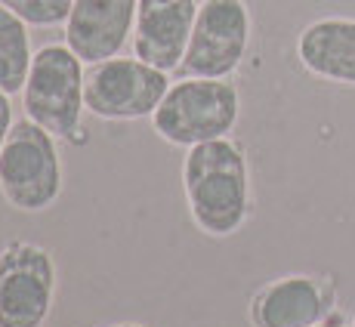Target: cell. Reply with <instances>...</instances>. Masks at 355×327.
I'll return each mask as SVG.
<instances>
[{
	"instance_id": "1",
	"label": "cell",
	"mask_w": 355,
	"mask_h": 327,
	"mask_svg": "<svg viewBox=\"0 0 355 327\" xmlns=\"http://www.w3.org/2000/svg\"><path fill=\"white\" fill-rule=\"evenodd\" d=\"M182 192L189 216L207 238H229L250 216V167L244 145L232 136L186 148Z\"/></svg>"
},
{
	"instance_id": "2",
	"label": "cell",
	"mask_w": 355,
	"mask_h": 327,
	"mask_svg": "<svg viewBox=\"0 0 355 327\" xmlns=\"http://www.w3.org/2000/svg\"><path fill=\"white\" fill-rule=\"evenodd\" d=\"M241 118V93L229 78H180L155 108L152 130L167 145L192 148L232 136Z\"/></svg>"
},
{
	"instance_id": "3",
	"label": "cell",
	"mask_w": 355,
	"mask_h": 327,
	"mask_svg": "<svg viewBox=\"0 0 355 327\" xmlns=\"http://www.w3.org/2000/svg\"><path fill=\"white\" fill-rule=\"evenodd\" d=\"M62 154L56 136L22 118L0 152V195L19 213H44L62 195Z\"/></svg>"
},
{
	"instance_id": "4",
	"label": "cell",
	"mask_w": 355,
	"mask_h": 327,
	"mask_svg": "<svg viewBox=\"0 0 355 327\" xmlns=\"http://www.w3.org/2000/svg\"><path fill=\"white\" fill-rule=\"evenodd\" d=\"M87 65L65 44H46L34 50V62L22 90L25 118L50 130L56 139H74L87 112L84 99Z\"/></svg>"
},
{
	"instance_id": "5",
	"label": "cell",
	"mask_w": 355,
	"mask_h": 327,
	"mask_svg": "<svg viewBox=\"0 0 355 327\" xmlns=\"http://www.w3.org/2000/svg\"><path fill=\"white\" fill-rule=\"evenodd\" d=\"M170 74L136 56H114L87 65L84 99L87 112L99 121H142L170 90Z\"/></svg>"
},
{
	"instance_id": "6",
	"label": "cell",
	"mask_w": 355,
	"mask_h": 327,
	"mask_svg": "<svg viewBox=\"0 0 355 327\" xmlns=\"http://www.w3.org/2000/svg\"><path fill=\"white\" fill-rule=\"evenodd\" d=\"M254 34L248 0H201L182 78H232L241 68Z\"/></svg>"
},
{
	"instance_id": "7",
	"label": "cell",
	"mask_w": 355,
	"mask_h": 327,
	"mask_svg": "<svg viewBox=\"0 0 355 327\" xmlns=\"http://www.w3.org/2000/svg\"><path fill=\"white\" fill-rule=\"evenodd\" d=\"M56 303V263L34 241L0 250V327H44Z\"/></svg>"
},
{
	"instance_id": "8",
	"label": "cell",
	"mask_w": 355,
	"mask_h": 327,
	"mask_svg": "<svg viewBox=\"0 0 355 327\" xmlns=\"http://www.w3.org/2000/svg\"><path fill=\"white\" fill-rule=\"evenodd\" d=\"M198 0H139L133 25V56L161 71H180L192 40Z\"/></svg>"
},
{
	"instance_id": "9",
	"label": "cell",
	"mask_w": 355,
	"mask_h": 327,
	"mask_svg": "<svg viewBox=\"0 0 355 327\" xmlns=\"http://www.w3.org/2000/svg\"><path fill=\"white\" fill-rule=\"evenodd\" d=\"M139 0H74L68 12L65 44L84 65H96L121 56L133 37Z\"/></svg>"
},
{
	"instance_id": "10",
	"label": "cell",
	"mask_w": 355,
	"mask_h": 327,
	"mask_svg": "<svg viewBox=\"0 0 355 327\" xmlns=\"http://www.w3.org/2000/svg\"><path fill=\"white\" fill-rule=\"evenodd\" d=\"M334 315V288L312 275H284L250 299L254 327H312Z\"/></svg>"
},
{
	"instance_id": "11",
	"label": "cell",
	"mask_w": 355,
	"mask_h": 327,
	"mask_svg": "<svg viewBox=\"0 0 355 327\" xmlns=\"http://www.w3.org/2000/svg\"><path fill=\"white\" fill-rule=\"evenodd\" d=\"M297 59L315 78L355 87V19L324 16L309 22L297 37Z\"/></svg>"
},
{
	"instance_id": "12",
	"label": "cell",
	"mask_w": 355,
	"mask_h": 327,
	"mask_svg": "<svg viewBox=\"0 0 355 327\" xmlns=\"http://www.w3.org/2000/svg\"><path fill=\"white\" fill-rule=\"evenodd\" d=\"M31 25L22 22L16 12L0 6V90L6 96H16L25 90L34 50H31Z\"/></svg>"
},
{
	"instance_id": "13",
	"label": "cell",
	"mask_w": 355,
	"mask_h": 327,
	"mask_svg": "<svg viewBox=\"0 0 355 327\" xmlns=\"http://www.w3.org/2000/svg\"><path fill=\"white\" fill-rule=\"evenodd\" d=\"M71 3L74 0H0V6L16 12L31 28H59V25H65Z\"/></svg>"
},
{
	"instance_id": "14",
	"label": "cell",
	"mask_w": 355,
	"mask_h": 327,
	"mask_svg": "<svg viewBox=\"0 0 355 327\" xmlns=\"http://www.w3.org/2000/svg\"><path fill=\"white\" fill-rule=\"evenodd\" d=\"M12 124H16V118H12L10 96H6V93L0 90V152H3V145H6V136H10Z\"/></svg>"
},
{
	"instance_id": "15",
	"label": "cell",
	"mask_w": 355,
	"mask_h": 327,
	"mask_svg": "<svg viewBox=\"0 0 355 327\" xmlns=\"http://www.w3.org/2000/svg\"><path fill=\"white\" fill-rule=\"evenodd\" d=\"M312 327H346V324L340 321L337 315H331V318H327V321H322V324H312Z\"/></svg>"
},
{
	"instance_id": "16",
	"label": "cell",
	"mask_w": 355,
	"mask_h": 327,
	"mask_svg": "<svg viewBox=\"0 0 355 327\" xmlns=\"http://www.w3.org/2000/svg\"><path fill=\"white\" fill-rule=\"evenodd\" d=\"M108 327H146V324H136V321H121V324H108Z\"/></svg>"
},
{
	"instance_id": "17",
	"label": "cell",
	"mask_w": 355,
	"mask_h": 327,
	"mask_svg": "<svg viewBox=\"0 0 355 327\" xmlns=\"http://www.w3.org/2000/svg\"><path fill=\"white\" fill-rule=\"evenodd\" d=\"M352 327H355V321H352Z\"/></svg>"
}]
</instances>
